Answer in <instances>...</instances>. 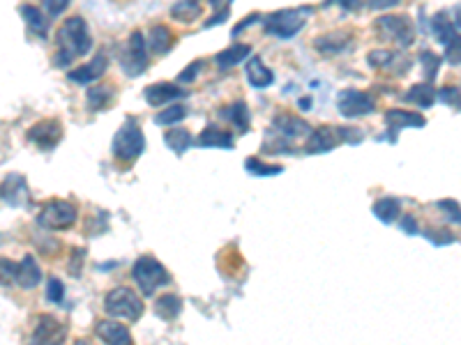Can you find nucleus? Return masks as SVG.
Returning a JSON list of instances; mask_svg holds the SVG:
<instances>
[{"label": "nucleus", "instance_id": "nucleus-14", "mask_svg": "<svg viewBox=\"0 0 461 345\" xmlns=\"http://www.w3.org/2000/svg\"><path fill=\"white\" fill-rule=\"evenodd\" d=\"M97 336L107 345H131V334L125 324L116 320H102L97 322Z\"/></svg>", "mask_w": 461, "mask_h": 345}, {"label": "nucleus", "instance_id": "nucleus-41", "mask_svg": "<svg viewBox=\"0 0 461 345\" xmlns=\"http://www.w3.org/2000/svg\"><path fill=\"white\" fill-rule=\"evenodd\" d=\"M201 67H203V62H201V60L192 62L190 67H187V70H183V72H180V76H178V79H180L183 83H190V81H194V79H196V74L201 72Z\"/></svg>", "mask_w": 461, "mask_h": 345}, {"label": "nucleus", "instance_id": "nucleus-49", "mask_svg": "<svg viewBox=\"0 0 461 345\" xmlns=\"http://www.w3.org/2000/svg\"><path fill=\"white\" fill-rule=\"evenodd\" d=\"M33 345H58V343H44V341H33Z\"/></svg>", "mask_w": 461, "mask_h": 345}, {"label": "nucleus", "instance_id": "nucleus-23", "mask_svg": "<svg viewBox=\"0 0 461 345\" xmlns=\"http://www.w3.org/2000/svg\"><path fill=\"white\" fill-rule=\"evenodd\" d=\"M116 97V88L114 85H97V88H90L86 99H88V109L90 111H99L111 104V99Z\"/></svg>", "mask_w": 461, "mask_h": 345}, {"label": "nucleus", "instance_id": "nucleus-42", "mask_svg": "<svg viewBox=\"0 0 461 345\" xmlns=\"http://www.w3.org/2000/svg\"><path fill=\"white\" fill-rule=\"evenodd\" d=\"M438 207L445 209V212L450 214V219H452V224H459V205L455 203V200H440Z\"/></svg>", "mask_w": 461, "mask_h": 345}, {"label": "nucleus", "instance_id": "nucleus-2", "mask_svg": "<svg viewBox=\"0 0 461 345\" xmlns=\"http://www.w3.org/2000/svg\"><path fill=\"white\" fill-rule=\"evenodd\" d=\"M314 9L312 7H300V9H279V12H272L266 16V33L277 35L281 40H291L295 33H300V28L305 26V18L312 16Z\"/></svg>", "mask_w": 461, "mask_h": 345}, {"label": "nucleus", "instance_id": "nucleus-13", "mask_svg": "<svg viewBox=\"0 0 461 345\" xmlns=\"http://www.w3.org/2000/svg\"><path fill=\"white\" fill-rule=\"evenodd\" d=\"M146 94V102L150 104V106H162V104L166 102H175L178 97H183V90L178 88L175 83H153V85H148V88L143 90Z\"/></svg>", "mask_w": 461, "mask_h": 345}, {"label": "nucleus", "instance_id": "nucleus-44", "mask_svg": "<svg viewBox=\"0 0 461 345\" xmlns=\"http://www.w3.org/2000/svg\"><path fill=\"white\" fill-rule=\"evenodd\" d=\"M401 228L406 230L408 235H413V233H418V221H416V217L413 214H406L401 219Z\"/></svg>", "mask_w": 461, "mask_h": 345}, {"label": "nucleus", "instance_id": "nucleus-10", "mask_svg": "<svg viewBox=\"0 0 461 345\" xmlns=\"http://www.w3.org/2000/svg\"><path fill=\"white\" fill-rule=\"evenodd\" d=\"M340 113L344 118H360V115H369L376 109V102L369 92H360V90H344L340 94Z\"/></svg>", "mask_w": 461, "mask_h": 345}, {"label": "nucleus", "instance_id": "nucleus-38", "mask_svg": "<svg viewBox=\"0 0 461 345\" xmlns=\"http://www.w3.org/2000/svg\"><path fill=\"white\" fill-rule=\"evenodd\" d=\"M46 297H49L51 302L58 304L63 297H65V288L58 279H49V283H46Z\"/></svg>", "mask_w": 461, "mask_h": 345}, {"label": "nucleus", "instance_id": "nucleus-24", "mask_svg": "<svg viewBox=\"0 0 461 345\" xmlns=\"http://www.w3.org/2000/svg\"><path fill=\"white\" fill-rule=\"evenodd\" d=\"M173 42H175V37L166 26L150 28V49H153L155 53H166L173 46Z\"/></svg>", "mask_w": 461, "mask_h": 345}, {"label": "nucleus", "instance_id": "nucleus-4", "mask_svg": "<svg viewBox=\"0 0 461 345\" xmlns=\"http://www.w3.org/2000/svg\"><path fill=\"white\" fill-rule=\"evenodd\" d=\"M104 309L109 315H116V318H125L129 322H136L141 315H143V302L141 297L131 290V288L120 285L116 290H111L104 300Z\"/></svg>", "mask_w": 461, "mask_h": 345}, {"label": "nucleus", "instance_id": "nucleus-22", "mask_svg": "<svg viewBox=\"0 0 461 345\" xmlns=\"http://www.w3.org/2000/svg\"><path fill=\"white\" fill-rule=\"evenodd\" d=\"M183 309V300L178 295H164L155 302V313L162 320H175L180 315Z\"/></svg>", "mask_w": 461, "mask_h": 345}, {"label": "nucleus", "instance_id": "nucleus-25", "mask_svg": "<svg viewBox=\"0 0 461 345\" xmlns=\"http://www.w3.org/2000/svg\"><path fill=\"white\" fill-rule=\"evenodd\" d=\"M199 146L203 148H233V136L229 131H222L217 127H208L199 136Z\"/></svg>", "mask_w": 461, "mask_h": 345}, {"label": "nucleus", "instance_id": "nucleus-48", "mask_svg": "<svg viewBox=\"0 0 461 345\" xmlns=\"http://www.w3.org/2000/svg\"><path fill=\"white\" fill-rule=\"evenodd\" d=\"M74 345H92V343H90L88 339H79V341H77V343H74Z\"/></svg>", "mask_w": 461, "mask_h": 345}, {"label": "nucleus", "instance_id": "nucleus-46", "mask_svg": "<svg viewBox=\"0 0 461 345\" xmlns=\"http://www.w3.org/2000/svg\"><path fill=\"white\" fill-rule=\"evenodd\" d=\"M227 16H229V5H224L219 14H215V16H210V21H205V28H210V26H217V23H222Z\"/></svg>", "mask_w": 461, "mask_h": 345}, {"label": "nucleus", "instance_id": "nucleus-17", "mask_svg": "<svg viewBox=\"0 0 461 345\" xmlns=\"http://www.w3.org/2000/svg\"><path fill=\"white\" fill-rule=\"evenodd\" d=\"M26 177L23 175H9L3 180V185H0V198L7 200L9 205H21L26 200Z\"/></svg>", "mask_w": 461, "mask_h": 345}, {"label": "nucleus", "instance_id": "nucleus-18", "mask_svg": "<svg viewBox=\"0 0 461 345\" xmlns=\"http://www.w3.org/2000/svg\"><path fill=\"white\" fill-rule=\"evenodd\" d=\"M385 124L390 131H401L403 127H425V118L420 113H408L401 109H392L385 113Z\"/></svg>", "mask_w": 461, "mask_h": 345}, {"label": "nucleus", "instance_id": "nucleus-3", "mask_svg": "<svg viewBox=\"0 0 461 345\" xmlns=\"http://www.w3.org/2000/svg\"><path fill=\"white\" fill-rule=\"evenodd\" d=\"M143 150H146L143 131H141L139 122L134 118H127L114 138V155L120 161H134L136 157L143 155Z\"/></svg>", "mask_w": 461, "mask_h": 345}, {"label": "nucleus", "instance_id": "nucleus-6", "mask_svg": "<svg viewBox=\"0 0 461 345\" xmlns=\"http://www.w3.org/2000/svg\"><path fill=\"white\" fill-rule=\"evenodd\" d=\"M77 217H79L77 207L70 200H49L42 207V212L37 214V224L49 230H65L77 224Z\"/></svg>", "mask_w": 461, "mask_h": 345}, {"label": "nucleus", "instance_id": "nucleus-45", "mask_svg": "<svg viewBox=\"0 0 461 345\" xmlns=\"http://www.w3.org/2000/svg\"><path fill=\"white\" fill-rule=\"evenodd\" d=\"M429 237L434 239L436 244H450V242H455V237L450 235L448 230H445V233H443V230H440V233H429Z\"/></svg>", "mask_w": 461, "mask_h": 345}, {"label": "nucleus", "instance_id": "nucleus-29", "mask_svg": "<svg viewBox=\"0 0 461 345\" xmlns=\"http://www.w3.org/2000/svg\"><path fill=\"white\" fill-rule=\"evenodd\" d=\"M399 209H401V205H399L397 198H381V200H376V203H374V214L379 217L383 224L397 221Z\"/></svg>", "mask_w": 461, "mask_h": 345}, {"label": "nucleus", "instance_id": "nucleus-7", "mask_svg": "<svg viewBox=\"0 0 461 345\" xmlns=\"http://www.w3.org/2000/svg\"><path fill=\"white\" fill-rule=\"evenodd\" d=\"M120 67L127 76H139L141 72H146L148 67V49H146V40L141 31L131 33L127 44L122 46L120 53Z\"/></svg>", "mask_w": 461, "mask_h": 345}, {"label": "nucleus", "instance_id": "nucleus-20", "mask_svg": "<svg viewBox=\"0 0 461 345\" xmlns=\"http://www.w3.org/2000/svg\"><path fill=\"white\" fill-rule=\"evenodd\" d=\"M247 81L254 88H268V85H272V81H275V74L263 65L261 58H251L247 62Z\"/></svg>", "mask_w": 461, "mask_h": 345}, {"label": "nucleus", "instance_id": "nucleus-34", "mask_svg": "<svg viewBox=\"0 0 461 345\" xmlns=\"http://www.w3.org/2000/svg\"><path fill=\"white\" fill-rule=\"evenodd\" d=\"M185 118H187V109L180 106V104H175V106H168L166 111L157 113L155 115V122L157 124H175V122H180Z\"/></svg>", "mask_w": 461, "mask_h": 345}, {"label": "nucleus", "instance_id": "nucleus-1", "mask_svg": "<svg viewBox=\"0 0 461 345\" xmlns=\"http://www.w3.org/2000/svg\"><path fill=\"white\" fill-rule=\"evenodd\" d=\"M58 53H55V65L65 67L70 65L77 58L86 55L92 49V37L88 31V23L83 21L81 16H72L67 18L60 28H58Z\"/></svg>", "mask_w": 461, "mask_h": 345}, {"label": "nucleus", "instance_id": "nucleus-19", "mask_svg": "<svg viewBox=\"0 0 461 345\" xmlns=\"http://www.w3.org/2000/svg\"><path fill=\"white\" fill-rule=\"evenodd\" d=\"M340 138H337V129L332 127H318L316 131L309 133L307 141V152H330Z\"/></svg>", "mask_w": 461, "mask_h": 345}, {"label": "nucleus", "instance_id": "nucleus-35", "mask_svg": "<svg viewBox=\"0 0 461 345\" xmlns=\"http://www.w3.org/2000/svg\"><path fill=\"white\" fill-rule=\"evenodd\" d=\"M420 62H422V74H425L427 79H434L438 67H440V55L431 53V51H422Z\"/></svg>", "mask_w": 461, "mask_h": 345}, {"label": "nucleus", "instance_id": "nucleus-28", "mask_svg": "<svg viewBox=\"0 0 461 345\" xmlns=\"http://www.w3.org/2000/svg\"><path fill=\"white\" fill-rule=\"evenodd\" d=\"M164 143L175 152V155H183V152L190 150V146L194 143V138H192V133L187 131V129L178 127V129H171V131L164 133Z\"/></svg>", "mask_w": 461, "mask_h": 345}, {"label": "nucleus", "instance_id": "nucleus-47", "mask_svg": "<svg viewBox=\"0 0 461 345\" xmlns=\"http://www.w3.org/2000/svg\"><path fill=\"white\" fill-rule=\"evenodd\" d=\"M256 18H259V14H249V16H247V18H244V21L240 23V26H235V31H233V33H235V35H238V33L242 31V28H247V26H251L254 21H256Z\"/></svg>", "mask_w": 461, "mask_h": 345}, {"label": "nucleus", "instance_id": "nucleus-12", "mask_svg": "<svg viewBox=\"0 0 461 345\" xmlns=\"http://www.w3.org/2000/svg\"><path fill=\"white\" fill-rule=\"evenodd\" d=\"M272 131L277 133L279 138L291 141V138H300V136H307L312 133V127L303 120V118H295V115H286L281 113L272 120Z\"/></svg>", "mask_w": 461, "mask_h": 345}, {"label": "nucleus", "instance_id": "nucleus-31", "mask_svg": "<svg viewBox=\"0 0 461 345\" xmlns=\"http://www.w3.org/2000/svg\"><path fill=\"white\" fill-rule=\"evenodd\" d=\"M227 118L231 120V124L238 131H247L249 127V111L244 102H235L231 109H227Z\"/></svg>", "mask_w": 461, "mask_h": 345}, {"label": "nucleus", "instance_id": "nucleus-36", "mask_svg": "<svg viewBox=\"0 0 461 345\" xmlns=\"http://www.w3.org/2000/svg\"><path fill=\"white\" fill-rule=\"evenodd\" d=\"M244 166H247V170L254 172V175H279L281 172V166H268V164H263V161H259L256 157H249L244 161Z\"/></svg>", "mask_w": 461, "mask_h": 345}, {"label": "nucleus", "instance_id": "nucleus-39", "mask_svg": "<svg viewBox=\"0 0 461 345\" xmlns=\"http://www.w3.org/2000/svg\"><path fill=\"white\" fill-rule=\"evenodd\" d=\"M436 97H440L445 104H450V106L455 104V111H459V88H457V85H455V88H450V85H448V88H440Z\"/></svg>", "mask_w": 461, "mask_h": 345}, {"label": "nucleus", "instance_id": "nucleus-30", "mask_svg": "<svg viewBox=\"0 0 461 345\" xmlns=\"http://www.w3.org/2000/svg\"><path fill=\"white\" fill-rule=\"evenodd\" d=\"M346 44H348V33L337 31V33H327L323 37H318L316 49L318 51H327V53H337V51H342Z\"/></svg>", "mask_w": 461, "mask_h": 345}, {"label": "nucleus", "instance_id": "nucleus-43", "mask_svg": "<svg viewBox=\"0 0 461 345\" xmlns=\"http://www.w3.org/2000/svg\"><path fill=\"white\" fill-rule=\"evenodd\" d=\"M67 0H51V3H46V12L49 14H60V12H65L67 9Z\"/></svg>", "mask_w": 461, "mask_h": 345}, {"label": "nucleus", "instance_id": "nucleus-37", "mask_svg": "<svg viewBox=\"0 0 461 345\" xmlns=\"http://www.w3.org/2000/svg\"><path fill=\"white\" fill-rule=\"evenodd\" d=\"M14 276H16V263L7 261V258H0V283L3 285L14 283Z\"/></svg>", "mask_w": 461, "mask_h": 345}, {"label": "nucleus", "instance_id": "nucleus-26", "mask_svg": "<svg viewBox=\"0 0 461 345\" xmlns=\"http://www.w3.org/2000/svg\"><path fill=\"white\" fill-rule=\"evenodd\" d=\"M249 53H251V46L249 44H233V46H229L227 51H222V53H217V65L222 67V70H227V67H233V65H238L242 58H249Z\"/></svg>", "mask_w": 461, "mask_h": 345}, {"label": "nucleus", "instance_id": "nucleus-27", "mask_svg": "<svg viewBox=\"0 0 461 345\" xmlns=\"http://www.w3.org/2000/svg\"><path fill=\"white\" fill-rule=\"evenodd\" d=\"M21 14L26 16V21H28V26H31L33 33H37L40 37H46V33H49V21H46V16H44V12L40 7L23 5Z\"/></svg>", "mask_w": 461, "mask_h": 345}, {"label": "nucleus", "instance_id": "nucleus-11", "mask_svg": "<svg viewBox=\"0 0 461 345\" xmlns=\"http://www.w3.org/2000/svg\"><path fill=\"white\" fill-rule=\"evenodd\" d=\"M28 138H31L35 146H40L42 150H51L60 143L63 127L58 120H42L28 129Z\"/></svg>", "mask_w": 461, "mask_h": 345}, {"label": "nucleus", "instance_id": "nucleus-21", "mask_svg": "<svg viewBox=\"0 0 461 345\" xmlns=\"http://www.w3.org/2000/svg\"><path fill=\"white\" fill-rule=\"evenodd\" d=\"M403 99L416 104V106H420V109H429L431 104H434V99H436V90L431 88L429 83H418V85H413L406 94H403Z\"/></svg>", "mask_w": 461, "mask_h": 345}, {"label": "nucleus", "instance_id": "nucleus-9", "mask_svg": "<svg viewBox=\"0 0 461 345\" xmlns=\"http://www.w3.org/2000/svg\"><path fill=\"white\" fill-rule=\"evenodd\" d=\"M431 28L440 44L448 46V58L452 65H459V26L448 21V12H438L431 18Z\"/></svg>", "mask_w": 461, "mask_h": 345}, {"label": "nucleus", "instance_id": "nucleus-15", "mask_svg": "<svg viewBox=\"0 0 461 345\" xmlns=\"http://www.w3.org/2000/svg\"><path fill=\"white\" fill-rule=\"evenodd\" d=\"M42 281V272H40V265L33 256H26L21 263H16V276H14V283H18L23 290H33V288Z\"/></svg>", "mask_w": 461, "mask_h": 345}, {"label": "nucleus", "instance_id": "nucleus-40", "mask_svg": "<svg viewBox=\"0 0 461 345\" xmlns=\"http://www.w3.org/2000/svg\"><path fill=\"white\" fill-rule=\"evenodd\" d=\"M337 138H340V141H348V143H360V141H362V133H360V129L342 127V129H337Z\"/></svg>", "mask_w": 461, "mask_h": 345}, {"label": "nucleus", "instance_id": "nucleus-33", "mask_svg": "<svg viewBox=\"0 0 461 345\" xmlns=\"http://www.w3.org/2000/svg\"><path fill=\"white\" fill-rule=\"evenodd\" d=\"M399 58H401V55H397L394 51L379 49V51H371V53H369V65L376 67V70H394V67H397Z\"/></svg>", "mask_w": 461, "mask_h": 345}, {"label": "nucleus", "instance_id": "nucleus-32", "mask_svg": "<svg viewBox=\"0 0 461 345\" xmlns=\"http://www.w3.org/2000/svg\"><path fill=\"white\" fill-rule=\"evenodd\" d=\"M171 16L183 23H192L194 18L201 16V5L199 3H175L171 7Z\"/></svg>", "mask_w": 461, "mask_h": 345}, {"label": "nucleus", "instance_id": "nucleus-5", "mask_svg": "<svg viewBox=\"0 0 461 345\" xmlns=\"http://www.w3.org/2000/svg\"><path fill=\"white\" fill-rule=\"evenodd\" d=\"M131 274H134V281L139 283L141 292H143L146 297L155 295L157 288H162V285H166L168 281H171V279H168V272L164 270V265L153 256H141L139 261L134 263V270H131Z\"/></svg>", "mask_w": 461, "mask_h": 345}, {"label": "nucleus", "instance_id": "nucleus-8", "mask_svg": "<svg viewBox=\"0 0 461 345\" xmlns=\"http://www.w3.org/2000/svg\"><path fill=\"white\" fill-rule=\"evenodd\" d=\"M376 31H379L388 42H394L399 46H411L416 40V28L408 16H381L379 23H376Z\"/></svg>", "mask_w": 461, "mask_h": 345}, {"label": "nucleus", "instance_id": "nucleus-16", "mask_svg": "<svg viewBox=\"0 0 461 345\" xmlns=\"http://www.w3.org/2000/svg\"><path fill=\"white\" fill-rule=\"evenodd\" d=\"M107 65H109L107 55H104V53H97L88 65L79 67V70H72V72H70V79H72L74 83H90V81L99 79V76L107 72Z\"/></svg>", "mask_w": 461, "mask_h": 345}]
</instances>
